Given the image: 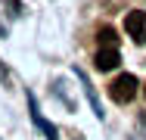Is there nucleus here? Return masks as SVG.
<instances>
[{
  "mask_svg": "<svg viewBox=\"0 0 146 140\" xmlns=\"http://www.w3.org/2000/svg\"><path fill=\"white\" fill-rule=\"evenodd\" d=\"M137 87H140V84H137V78L124 72V75H118L115 81L109 84V97H112L115 103H131V100L137 97Z\"/></svg>",
  "mask_w": 146,
  "mask_h": 140,
  "instance_id": "obj_1",
  "label": "nucleus"
},
{
  "mask_svg": "<svg viewBox=\"0 0 146 140\" xmlns=\"http://www.w3.org/2000/svg\"><path fill=\"white\" fill-rule=\"evenodd\" d=\"M124 31H127V37L134 44H143L146 41V13L143 9H134V13L124 16Z\"/></svg>",
  "mask_w": 146,
  "mask_h": 140,
  "instance_id": "obj_2",
  "label": "nucleus"
},
{
  "mask_svg": "<svg viewBox=\"0 0 146 140\" xmlns=\"http://www.w3.org/2000/svg\"><path fill=\"white\" fill-rule=\"evenodd\" d=\"M93 65H96L100 72H112L118 65V50L115 47H100V53L93 56Z\"/></svg>",
  "mask_w": 146,
  "mask_h": 140,
  "instance_id": "obj_3",
  "label": "nucleus"
},
{
  "mask_svg": "<svg viewBox=\"0 0 146 140\" xmlns=\"http://www.w3.org/2000/svg\"><path fill=\"white\" fill-rule=\"evenodd\" d=\"M115 44H118L115 31H112V28H103V31H100V47H115Z\"/></svg>",
  "mask_w": 146,
  "mask_h": 140,
  "instance_id": "obj_4",
  "label": "nucleus"
},
{
  "mask_svg": "<svg viewBox=\"0 0 146 140\" xmlns=\"http://www.w3.org/2000/svg\"><path fill=\"white\" fill-rule=\"evenodd\" d=\"M143 93H146V87H143Z\"/></svg>",
  "mask_w": 146,
  "mask_h": 140,
  "instance_id": "obj_5",
  "label": "nucleus"
}]
</instances>
